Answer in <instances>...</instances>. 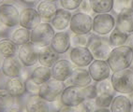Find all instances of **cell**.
<instances>
[{
	"mask_svg": "<svg viewBox=\"0 0 133 112\" xmlns=\"http://www.w3.org/2000/svg\"><path fill=\"white\" fill-rule=\"evenodd\" d=\"M133 61V50L126 45L112 48L107 59L112 72L129 68Z\"/></svg>",
	"mask_w": 133,
	"mask_h": 112,
	"instance_id": "6da1fadb",
	"label": "cell"
},
{
	"mask_svg": "<svg viewBox=\"0 0 133 112\" xmlns=\"http://www.w3.org/2000/svg\"><path fill=\"white\" fill-rule=\"evenodd\" d=\"M87 48L91 51L94 59L103 60V61H107L110 53L112 50L109 38H103L96 34L89 35Z\"/></svg>",
	"mask_w": 133,
	"mask_h": 112,
	"instance_id": "7a4b0ae2",
	"label": "cell"
},
{
	"mask_svg": "<svg viewBox=\"0 0 133 112\" xmlns=\"http://www.w3.org/2000/svg\"><path fill=\"white\" fill-rule=\"evenodd\" d=\"M111 81L115 93L130 94L133 93V69L127 68L112 72Z\"/></svg>",
	"mask_w": 133,
	"mask_h": 112,
	"instance_id": "3957f363",
	"label": "cell"
},
{
	"mask_svg": "<svg viewBox=\"0 0 133 112\" xmlns=\"http://www.w3.org/2000/svg\"><path fill=\"white\" fill-rule=\"evenodd\" d=\"M55 30L52 28L50 23L42 21L31 30L30 41L38 48L49 46L52 38L55 36Z\"/></svg>",
	"mask_w": 133,
	"mask_h": 112,
	"instance_id": "277c9868",
	"label": "cell"
},
{
	"mask_svg": "<svg viewBox=\"0 0 133 112\" xmlns=\"http://www.w3.org/2000/svg\"><path fill=\"white\" fill-rule=\"evenodd\" d=\"M65 87V82L52 78L41 85L38 95L49 103L56 102L58 99H60Z\"/></svg>",
	"mask_w": 133,
	"mask_h": 112,
	"instance_id": "5b68a950",
	"label": "cell"
},
{
	"mask_svg": "<svg viewBox=\"0 0 133 112\" xmlns=\"http://www.w3.org/2000/svg\"><path fill=\"white\" fill-rule=\"evenodd\" d=\"M93 18L91 15L77 11L72 14L69 29L71 33L77 35H89L92 32Z\"/></svg>",
	"mask_w": 133,
	"mask_h": 112,
	"instance_id": "8992f818",
	"label": "cell"
},
{
	"mask_svg": "<svg viewBox=\"0 0 133 112\" xmlns=\"http://www.w3.org/2000/svg\"><path fill=\"white\" fill-rule=\"evenodd\" d=\"M115 27V19L111 13L96 14L93 18L92 31L96 35L105 36L111 34Z\"/></svg>",
	"mask_w": 133,
	"mask_h": 112,
	"instance_id": "52a82bcc",
	"label": "cell"
},
{
	"mask_svg": "<svg viewBox=\"0 0 133 112\" xmlns=\"http://www.w3.org/2000/svg\"><path fill=\"white\" fill-rule=\"evenodd\" d=\"M20 10L15 4L10 2L0 3V21L8 28L19 26Z\"/></svg>",
	"mask_w": 133,
	"mask_h": 112,
	"instance_id": "ba28073f",
	"label": "cell"
},
{
	"mask_svg": "<svg viewBox=\"0 0 133 112\" xmlns=\"http://www.w3.org/2000/svg\"><path fill=\"white\" fill-rule=\"evenodd\" d=\"M17 57L24 67H31L38 63V47L31 42L19 46Z\"/></svg>",
	"mask_w": 133,
	"mask_h": 112,
	"instance_id": "9c48e42d",
	"label": "cell"
},
{
	"mask_svg": "<svg viewBox=\"0 0 133 112\" xmlns=\"http://www.w3.org/2000/svg\"><path fill=\"white\" fill-rule=\"evenodd\" d=\"M86 99L84 89L74 85H68L60 96V101L63 105L78 107L83 100Z\"/></svg>",
	"mask_w": 133,
	"mask_h": 112,
	"instance_id": "30bf717a",
	"label": "cell"
},
{
	"mask_svg": "<svg viewBox=\"0 0 133 112\" xmlns=\"http://www.w3.org/2000/svg\"><path fill=\"white\" fill-rule=\"evenodd\" d=\"M94 60L87 47H74L69 51V61L76 67H87Z\"/></svg>",
	"mask_w": 133,
	"mask_h": 112,
	"instance_id": "8fae6325",
	"label": "cell"
},
{
	"mask_svg": "<svg viewBox=\"0 0 133 112\" xmlns=\"http://www.w3.org/2000/svg\"><path fill=\"white\" fill-rule=\"evenodd\" d=\"M88 71L93 81L98 82L103 79H107L111 76V67L107 61L94 60L88 66Z\"/></svg>",
	"mask_w": 133,
	"mask_h": 112,
	"instance_id": "7c38bea8",
	"label": "cell"
},
{
	"mask_svg": "<svg viewBox=\"0 0 133 112\" xmlns=\"http://www.w3.org/2000/svg\"><path fill=\"white\" fill-rule=\"evenodd\" d=\"M74 70V65L69 60L59 59L55 63V64L51 67L52 78L57 80L66 82Z\"/></svg>",
	"mask_w": 133,
	"mask_h": 112,
	"instance_id": "4fadbf2b",
	"label": "cell"
},
{
	"mask_svg": "<svg viewBox=\"0 0 133 112\" xmlns=\"http://www.w3.org/2000/svg\"><path fill=\"white\" fill-rule=\"evenodd\" d=\"M24 65L20 62L17 55L10 57L4 58L2 64L0 67V72L6 78H13V77H21Z\"/></svg>",
	"mask_w": 133,
	"mask_h": 112,
	"instance_id": "5bb4252c",
	"label": "cell"
},
{
	"mask_svg": "<svg viewBox=\"0 0 133 112\" xmlns=\"http://www.w3.org/2000/svg\"><path fill=\"white\" fill-rule=\"evenodd\" d=\"M42 23V19L34 8H24L20 11L19 25L22 27L32 30Z\"/></svg>",
	"mask_w": 133,
	"mask_h": 112,
	"instance_id": "9a60e30c",
	"label": "cell"
},
{
	"mask_svg": "<svg viewBox=\"0 0 133 112\" xmlns=\"http://www.w3.org/2000/svg\"><path fill=\"white\" fill-rule=\"evenodd\" d=\"M92 81L93 79L88 69H85L84 67H76L74 68L70 77L66 80V83L68 85H74L83 88L92 84Z\"/></svg>",
	"mask_w": 133,
	"mask_h": 112,
	"instance_id": "2e32d148",
	"label": "cell"
},
{
	"mask_svg": "<svg viewBox=\"0 0 133 112\" xmlns=\"http://www.w3.org/2000/svg\"><path fill=\"white\" fill-rule=\"evenodd\" d=\"M51 48L58 54H65L70 49V34L66 31L55 32L50 44Z\"/></svg>",
	"mask_w": 133,
	"mask_h": 112,
	"instance_id": "e0dca14e",
	"label": "cell"
},
{
	"mask_svg": "<svg viewBox=\"0 0 133 112\" xmlns=\"http://www.w3.org/2000/svg\"><path fill=\"white\" fill-rule=\"evenodd\" d=\"M25 112H51L50 103L38 94H29L24 103Z\"/></svg>",
	"mask_w": 133,
	"mask_h": 112,
	"instance_id": "ac0fdd59",
	"label": "cell"
},
{
	"mask_svg": "<svg viewBox=\"0 0 133 112\" xmlns=\"http://www.w3.org/2000/svg\"><path fill=\"white\" fill-rule=\"evenodd\" d=\"M115 27L128 35L133 33V10L131 8L125 9L117 14Z\"/></svg>",
	"mask_w": 133,
	"mask_h": 112,
	"instance_id": "d6986e66",
	"label": "cell"
},
{
	"mask_svg": "<svg viewBox=\"0 0 133 112\" xmlns=\"http://www.w3.org/2000/svg\"><path fill=\"white\" fill-rule=\"evenodd\" d=\"M71 16V11H69V10L60 8L57 10L55 16L52 17V20L50 21V24L56 32L66 31V29L69 28Z\"/></svg>",
	"mask_w": 133,
	"mask_h": 112,
	"instance_id": "ffe728a7",
	"label": "cell"
},
{
	"mask_svg": "<svg viewBox=\"0 0 133 112\" xmlns=\"http://www.w3.org/2000/svg\"><path fill=\"white\" fill-rule=\"evenodd\" d=\"M4 88L11 94L13 97L20 98L24 95L25 92V85H24V79L22 77H13V78H8Z\"/></svg>",
	"mask_w": 133,
	"mask_h": 112,
	"instance_id": "44dd1931",
	"label": "cell"
},
{
	"mask_svg": "<svg viewBox=\"0 0 133 112\" xmlns=\"http://www.w3.org/2000/svg\"><path fill=\"white\" fill-rule=\"evenodd\" d=\"M59 54L51 48V46H45L38 48V64L48 67H52L57 60H59Z\"/></svg>",
	"mask_w": 133,
	"mask_h": 112,
	"instance_id": "7402d4cb",
	"label": "cell"
},
{
	"mask_svg": "<svg viewBox=\"0 0 133 112\" xmlns=\"http://www.w3.org/2000/svg\"><path fill=\"white\" fill-rule=\"evenodd\" d=\"M36 10L38 14H39V16L41 17V19L45 20V21H49V23H50L52 18L56 13L58 8H57V5L55 2L41 0V1H39L38 3Z\"/></svg>",
	"mask_w": 133,
	"mask_h": 112,
	"instance_id": "603a6c76",
	"label": "cell"
},
{
	"mask_svg": "<svg viewBox=\"0 0 133 112\" xmlns=\"http://www.w3.org/2000/svg\"><path fill=\"white\" fill-rule=\"evenodd\" d=\"M131 106V101L127 94L118 93L117 95H114L110 108L112 112H129Z\"/></svg>",
	"mask_w": 133,
	"mask_h": 112,
	"instance_id": "cb8c5ba5",
	"label": "cell"
},
{
	"mask_svg": "<svg viewBox=\"0 0 133 112\" xmlns=\"http://www.w3.org/2000/svg\"><path fill=\"white\" fill-rule=\"evenodd\" d=\"M30 78L33 79L37 84L41 85L44 82L48 81L50 79H52V71L51 67L44 66V65H38L34 68V70L31 72Z\"/></svg>",
	"mask_w": 133,
	"mask_h": 112,
	"instance_id": "d4e9b609",
	"label": "cell"
},
{
	"mask_svg": "<svg viewBox=\"0 0 133 112\" xmlns=\"http://www.w3.org/2000/svg\"><path fill=\"white\" fill-rule=\"evenodd\" d=\"M30 34L31 30H28L19 25L12 30L10 35V38L19 47L25 43L30 42Z\"/></svg>",
	"mask_w": 133,
	"mask_h": 112,
	"instance_id": "484cf974",
	"label": "cell"
},
{
	"mask_svg": "<svg viewBox=\"0 0 133 112\" xmlns=\"http://www.w3.org/2000/svg\"><path fill=\"white\" fill-rule=\"evenodd\" d=\"M18 48L19 47L10 38L0 36V56L7 58L17 55Z\"/></svg>",
	"mask_w": 133,
	"mask_h": 112,
	"instance_id": "4316f807",
	"label": "cell"
},
{
	"mask_svg": "<svg viewBox=\"0 0 133 112\" xmlns=\"http://www.w3.org/2000/svg\"><path fill=\"white\" fill-rule=\"evenodd\" d=\"M92 10L95 14L110 13L112 10L114 0H89Z\"/></svg>",
	"mask_w": 133,
	"mask_h": 112,
	"instance_id": "83f0119b",
	"label": "cell"
},
{
	"mask_svg": "<svg viewBox=\"0 0 133 112\" xmlns=\"http://www.w3.org/2000/svg\"><path fill=\"white\" fill-rule=\"evenodd\" d=\"M128 34L124 33V32L120 31L116 27H114V29L111 32L109 36V41L111 43L112 48L115 47H120L126 44V41L128 39Z\"/></svg>",
	"mask_w": 133,
	"mask_h": 112,
	"instance_id": "f1b7e54d",
	"label": "cell"
},
{
	"mask_svg": "<svg viewBox=\"0 0 133 112\" xmlns=\"http://www.w3.org/2000/svg\"><path fill=\"white\" fill-rule=\"evenodd\" d=\"M16 98L10 94L5 88L0 87V110L7 112L15 104Z\"/></svg>",
	"mask_w": 133,
	"mask_h": 112,
	"instance_id": "f546056e",
	"label": "cell"
},
{
	"mask_svg": "<svg viewBox=\"0 0 133 112\" xmlns=\"http://www.w3.org/2000/svg\"><path fill=\"white\" fill-rule=\"evenodd\" d=\"M96 89H97V94H101V93H109V94H114V87H112V81L111 79H103L101 81H98L96 83Z\"/></svg>",
	"mask_w": 133,
	"mask_h": 112,
	"instance_id": "4dcf8cb0",
	"label": "cell"
},
{
	"mask_svg": "<svg viewBox=\"0 0 133 112\" xmlns=\"http://www.w3.org/2000/svg\"><path fill=\"white\" fill-rule=\"evenodd\" d=\"M89 35H77V34L72 33L70 35V46L72 48L87 47L88 41H89Z\"/></svg>",
	"mask_w": 133,
	"mask_h": 112,
	"instance_id": "1f68e13d",
	"label": "cell"
},
{
	"mask_svg": "<svg viewBox=\"0 0 133 112\" xmlns=\"http://www.w3.org/2000/svg\"><path fill=\"white\" fill-rule=\"evenodd\" d=\"M114 94H109V93L97 94L95 98L96 105L97 107H108V108H110L112 100H114Z\"/></svg>",
	"mask_w": 133,
	"mask_h": 112,
	"instance_id": "d6a6232c",
	"label": "cell"
},
{
	"mask_svg": "<svg viewBox=\"0 0 133 112\" xmlns=\"http://www.w3.org/2000/svg\"><path fill=\"white\" fill-rule=\"evenodd\" d=\"M77 107L80 112H95V110L97 108L95 99H85Z\"/></svg>",
	"mask_w": 133,
	"mask_h": 112,
	"instance_id": "836d02e7",
	"label": "cell"
},
{
	"mask_svg": "<svg viewBox=\"0 0 133 112\" xmlns=\"http://www.w3.org/2000/svg\"><path fill=\"white\" fill-rule=\"evenodd\" d=\"M83 0H59L60 7L69 11H74L78 10L79 6Z\"/></svg>",
	"mask_w": 133,
	"mask_h": 112,
	"instance_id": "e575fe53",
	"label": "cell"
},
{
	"mask_svg": "<svg viewBox=\"0 0 133 112\" xmlns=\"http://www.w3.org/2000/svg\"><path fill=\"white\" fill-rule=\"evenodd\" d=\"M24 85H25V92L29 94H38L41 85L37 84L30 77L24 80Z\"/></svg>",
	"mask_w": 133,
	"mask_h": 112,
	"instance_id": "d590c367",
	"label": "cell"
},
{
	"mask_svg": "<svg viewBox=\"0 0 133 112\" xmlns=\"http://www.w3.org/2000/svg\"><path fill=\"white\" fill-rule=\"evenodd\" d=\"M131 8V1H127V0H114V7L112 10L115 13L118 14L125 9Z\"/></svg>",
	"mask_w": 133,
	"mask_h": 112,
	"instance_id": "8d00e7d4",
	"label": "cell"
},
{
	"mask_svg": "<svg viewBox=\"0 0 133 112\" xmlns=\"http://www.w3.org/2000/svg\"><path fill=\"white\" fill-rule=\"evenodd\" d=\"M78 11L83 12V13H86V14H89V15L94 13L92 10V8H91L90 1L89 0H83L78 8Z\"/></svg>",
	"mask_w": 133,
	"mask_h": 112,
	"instance_id": "74e56055",
	"label": "cell"
},
{
	"mask_svg": "<svg viewBox=\"0 0 133 112\" xmlns=\"http://www.w3.org/2000/svg\"><path fill=\"white\" fill-rule=\"evenodd\" d=\"M83 89H84L86 99H95L96 96L97 95L96 85L90 84V85L86 86V87H83Z\"/></svg>",
	"mask_w": 133,
	"mask_h": 112,
	"instance_id": "f35d334b",
	"label": "cell"
},
{
	"mask_svg": "<svg viewBox=\"0 0 133 112\" xmlns=\"http://www.w3.org/2000/svg\"><path fill=\"white\" fill-rule=\"evenodd\" d=\"M56 112H80L77 107H72V106L62 105L59 107Z\"/></svg>",
	"mask_w": 133,
	"mask_h": 112,
	"instance_id": "ab89813d",
	"label": "cell"
},
{
	"mask_svg": "<svg viewBox=\"0 0 133 112\" xmlns=\"http://www.w3.org/2000/svg\"><path fill=\"white\" fill-rule=\"evenodd\" d=\"M125 45L128 46V47H129V48H131L133 50V33L128 35V39H127L126 44H125Z\"/></svg>",
	"mask_w": 133,
	"mask_h": 112,
	"instance_id": "60d3db41",
	"label": "cell"
},
{
	"mask_svg": "<svg viewBox=\"0 0 133 112\" xmlns=\"http://www.w3.org/2000/svg\"><path fill=\"white\" fill-rule=\"evenodd\" d=\"M7 112H22V109H21V107H20V106H18L16 103H15L14 105L12 106Z\"/></svg>",
	"mask_w": 133,
	"mask_h": 112,
	"instance_id": "b9f144b4",
	"label": "cell"
},
{
	"mask_svg": "<svg viewBox=\"0 0 133 112\" xmlns=\"http://www.w3.org/2000/svg\"><path fill=\"white\" fill-rule=\"evenodd\" d=\"M8 30H9V28L6 26L5 24H3L2 21H0V36H1V35H3V34L7 33Z\"/></svg>",
	"mask_w": 133,
	"mask_h": 112,
	"instance_id": "7bdbcfd3",
	"label": "cell"
},
{
	"mask_svg": "<svg viewBox=\"0 0 133 112\" xmlns=\"http://www.w3.org/2000/svg\"><path fill=\"white\" fill-rule=\"evenodd\" d=\"M20 1L24 4H26V5H34V4L38 3L39 0H20Z\"/></svg>",
	"mask_w": 133,
	"mask_h": 112,
	"instance_id": "ee69618b",
	"label": "cell"
},
{
	"mask_svg": "<svg viewBox=\"0 0 133 112\" xmlns=\"http://www.w3.org/2000/svg\"><path fill=\"white\" fill-rule=\"evenodd\" d=\"M95 112H112L111 108L108 107H97V109L95 110Z\"/></svg>",
	"mask_w": 133,
	"mask_h": 112,
	"instance_id": "f6af8a7d",
	"label": "cell"
},
{
	"mask_svg": "<svg viewBox=\"0 0 133 112\" xmlns=\"http://www.w3.org/2000/svg\"><path fill=\"white\" fill-rule=\"evenodd\" d=\"M4 58L2 57V56H0V67H1V64H2V61Z\"/></svg>",
	"mask_w": 133,
	"mask_h": 112,
	"instance_id": "bcb514c9",
	"label": "cell"
},
{
	"mask_svg": "<svg viewBox=\"0 0 133 112\" xmlns=\"http://www.w3.org/2000/svg\"><path fill=\"white\" fill-rule=\"evenodd\" d=\"M46 1H50V2H55L56 3L57 1H59V0H46Z\"/></svg>",
	"mask_w": 133,
	"mask_h": 112,
	"instance_id": "7dc6e473",
	"label": "cell"
},
{
	"mask_svg": "<svg viewBox=\"0 0 133 112\" xmlns=\"http://www.w3.org/2000/svg\"><path fill=\"white\" fill-rule=\"evenodd\" d=\"M129 68H131V69H133V61H132V63H131V65H130V67Z\"/></svg>",
	"mask_w": 133,
	"mask_h": 112,
	"instance_id": "c3c4849f",
	"label": "cell"
},
{
	"mask_svg": "<svg viewBox=\"0 0 133 112\" xmlns=\"http://www.w3.org/2000/svg\"><path fill=\"white\" fill-rule=\"evenodd\" d=\"M131 9L133 10V0H131Z\"/></svg>",
	"mask_w": 133,
	"mask_h": 112,
	"instance_id": "681fc988",
	"label": "cell"
},
{
	"mask_svg": "<svg viewBox=\"0 0 133 112\" xmlns=\"http://www.w3.org/2000/svg\"><path fill=\"white\" fill-rule=\"evenodd\" d=\"M129 112H133V105L131 106V108H130V111Z\"/></svg>",
	"mask_w": 133,
	"mask_h": 112,
	"instance_id": "f907efd6",
	"label": "cell"
},
{
	"mask_svg": "<svg viewBox=\"0 0 133 112\" xmlns=\"http://www.w3.org/2000/svg\"><path fill=\"white\" fill-rule=\"evenodd\" d=\"M3 1H4V0H0V2H3Z\"/></svg>",
	"mask_w": 133,
	"mask_h": 112,
	"instance_id": "816d5d0a",
	"label": "cell"
},
{
	"mask_svg": "<svg viewBox=\"0 0 133 112\" xmlns=\"http://www.w3.org/2000/svg\"><path fill=\"white\" fill-rule=\"evenodd\" d=\"M0 112H5V111H2V110H0Z\"/></svg>",
	"mask_w": 133,
	"mask_h": 112,
	"instance_id": "f5cc1de1",
	"label": "cell"
},
{
	"mask_svg": "<svg viewBox=\"0 0 133 112\" xmlns=\"http://www.w3.org/2000/svg\"><path fill=\"white\" fill-rule=\"evenodd\" d=\"M127 1H131V0H127Z\"/></svg>",
	"mask_w": 133,
	"mask_h": 112,
	"instance_id": "db71d44e",
	"label": "cell"
}]
</instances>
